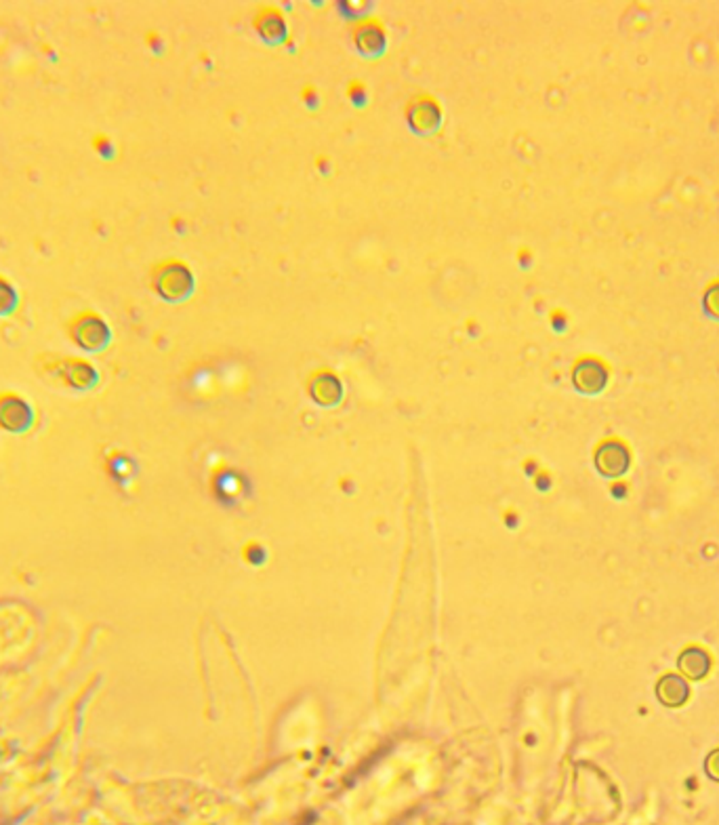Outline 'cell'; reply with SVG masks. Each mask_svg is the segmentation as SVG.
Listing matches in <instances>:
<instances>
[{
  "mask_svg": "<svg viewBox=\"0 0 719 825\" xmlns=\"http://www.w3.org/2000/svg\"><path fill=\"white\" fill-rule=\"evenodd\" d=\"M32 409L20 394L3 392L0 394V425L11 432H20L30 425Z\"/></svg>",
  "mask_w": 719,
  "mask_h": 825,
  "instance_id": "4",
  "label": "cell"
},
{
  "mask_svg": "<svg viewBox=\"0 0 719 825\" xmlns=\"http://www.w3.org/2000/svg\"><path fill=\"white\" fill-rule=\"evenodd\" d=\"M57 373L74 390H89L97 384V371L87 358L66 356L57 361Z\"/></svg>",
  "mask_w": 719,
  "mask_h": 825,
  "instance_id": "3",
  "label": "cell"
},
{
  "mask_svg": "<svg viewBox=\"0 0 719 825\" xmlns=\"http://www.w3.org/2000/svg\"><path fill=\"white\" fill-rule=\"evenodd\" d=\"M656 697H659V702L667 705V708H679V705L688 702L690 686L682 676L665 674L663 678L656 682Z\"/></svg>",
  "mask_w": 719,
  "mask_h": 825,
  "instance_id": "5",
  "label": "cell"
},
{
  "mask_svg": "<svg viewBox=\"0 0 719 825\" xmlns=\"http://www.w3.org/2000/svg\"><path fill=\"white\" fill-rule=\"evenodd\" d=\"M20 305V293H17L15 284L0 274V316L13 314Z\"/></svg>",
  "mask_w": 719,
  "mask_h": 825,
  "instance_id": "7",
  "label": "cell"
},
{
  "mask_svg": "<svg viewBox=\"0 0 719 825\" xmlns=\"http://www.w3.org/2000/svg\"><path fill=\"white\" fill-rule=\"evenodd\" d=\"M625 464H627V459H625L623 451H616V455H610V451L599 453V468L610 476L620 474V472L625 470Z\"/></svg>",
  "mask_w": 719,
  "mask_h": 825,
  "instance_id": "8",
  "label": "cell"
},
{
  "mask_svg": "<svg viewBox=\"0 0 719 825\" xmlns=\"http://www.w3.org/2000/svg\"><path fill=\"white\" fill-rule=\"evenodd\" d=\"M93 146L99 152H107V150H110V139H107L106 135H97V138L93 139Z\"/></svg>",
  "mask_w": 719,
  "mask_h": 825,
  "instance_id": "10",
  "label": "cell"
},
{
  "mask_svg": "<svg viewBox=\"0 0 719 825\" xmlns=\"http://www.w3.org/2000/svg\"><path fill=\"white\" fill-rule=\"evenodd\" d=\"M677 668L688 680H703L709 674L711 659L703 648L690 647L677 657Z\"/></svg>",
  "mask_w": 719,
  "mask_h": 825,
  "instance_id": "6",
  "label": "cell"
},
{
  "mask_svg": "<svg viewBox=\"0 0 719 825\" xmlns=\"http://www.w3.org/2000/svg\"><path fill=\"white\" fill-rule=\"evenodd\" d=\"M154 289L162 295L164 299L177 301L181 299L190 289V274H187L186 266L179 261H167L154 267Z\"/></svg>",
  "mask_w": 719,
  "mask_h": 825,
  "instance_id": "2",
  "label": "cell"
},
{
  "mask_svg": "<svg viewBox=\"0 0 719 825\" xmlns=\"http://www.w3.org/2000/svg\"><path fill=\"white\" fill-rule=\"evenodd\" d=\"M705 769H707V775H709L711 779H715V781H719V748L713 750V752L707 756Z\"/></svg>",
  "mask_w": 719,
  "mask_h": 825,
  "instance_id": "9",
  "label": "cell"
},
{
  "mask_svg": "<svg viewBox=\"0 0 719 825\" xmlns=\"http://www.w3.org/2000/svg\"><path fill=\"white\" fill-rule=\"evenodd\" d=\"M67 335L83 352H101L110 344L112 331L106 318L93 310H83L67 321Z\"/></svg>",
  "mask_w": 719,
  "mask_h": 825,
  "instance_id": "1",
  "label": "cell"
}]
</instances>
